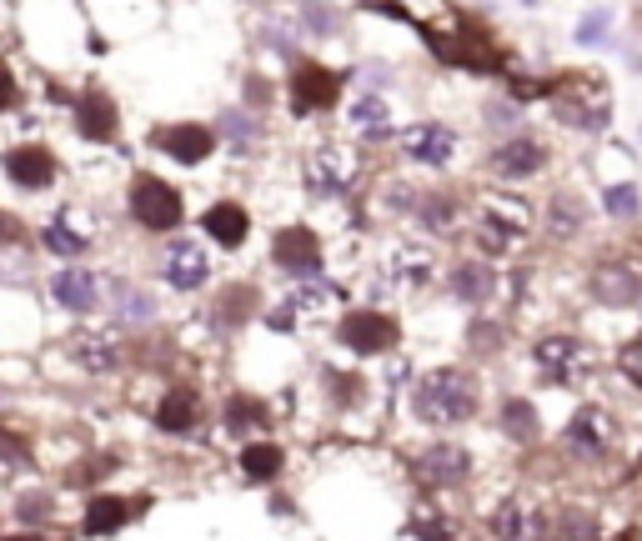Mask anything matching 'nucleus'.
<instances>
[{
    "label": "nucleus",
    "instance_id": "412c9836",
    "mask_svg": "<svg viewBox=\"0 0 642 541\" xmlns=\"http://www.w3.org/2000/svg\"><path fill=\"white\" fill-rule=\"evenodd\" d=\"M492 531H497V541H547V536H552L547 516H542L537 506H527V501H507V506H497Z\"/></svg>",
    "mask_w": 642,
    "mask_h": 541
},
{
    "label": "nucleus",
    "instance_id": "f03ea898",
    "mask_svg": "<svg viewBox=\"0 0 642 541\" xmlns=\"http://www.w3.org/2000/svg\"><path fill=\"white\" fill-rule=\"evenodd\" d=\"M527 231H532V206H527L522 196H507V191L482 196L477 226H472V241H477L482 256H507Z\"/></svg>",
    "mask_w": 642,
    "mask_h": 541
},
{
    "label": "nucleus",
    "instance_id": "b1692460",
    "mask_svg": "<svg viewBox=\"0 0 642 541\" xmlns=\"http://www.w3.org/2000/svg\"><path fill=\"white\" fill-rule=\"evenodd\" d=\"M76 131H81L86 141H111V136H116V111H111V101H106L101 91H86V96H81V106H76Z\"/></svg>",
    "mask_w": 642,
    "mask_h": 541
},
{
    "label": "nucleus",
    "instance_id": "c756f323",
    "mask_svg": "<svg viewBox=\"0 0 642 541\" xmlns=\"http://www.w3.org/2000/svg\"><path fill=\"white\" fill-rule=\"evenodd\" d=\"M116 316H121V321H131V326H146V321L156 316V301H151L141 286L116 281Z\"/></svg>",
    "mask_w": 642,
    "mask_h": 541
},
{
    "label": "nucleus",
    "instance_id": "f3484780",
    "mask_svg": "<svg viewBox=\"0 0 642 541\" xmlns=\"http://www.w3.org/2000/svg\"><path fill=\"white\" fill-rule=\"evenodd\" d=\"M542 166H547V151L532 136H512L492 151V176H502V181H532Z\"/></svg>",
    "mask_w": 642,
    "mask_h": 541
},
{
    "label": "nucleus",
    "instance_id": "c9c22d12",
    "mask_svg": "<svg viewBox=\"0 0 642 541\" xmlns=\"http://www.w3.org/2000/svg\"><path fill=\"white\" fill-rule=\"evenodd\" d=\"M41 241H46L56 256H81V251H86V236H71L61 221H56V226H46V231H41Z\"/></svg>",
    "mask_w": 642,
    "mask_h": 541
},
{
    "label": "nucleus",
    "instance_id": "a19ab883",
    "mask_svg": "<svg viewBox=\"0 0 642 541\" xmlns=\"http://www.w3.org/2000/svg\"><path fill=\"white\" fill-rule=\"evenodd\" d=\"M46 511H51V496H26V501H21V516H26V521H41Z\"/></svg>",
    "mask_w": 642,
    "mask_h": 541
},
{
    "label": "nucleus",
    "instance_id": "2f4dec72",
    "mask_svg": "<svg viewBox=\"0 0 642 541\" xmlns=\"http://www.w3.org/2000/svg\"><path fill=\"white\" fill-rule=\"evenodd\" d=\"M121 521H126V501H121V496H96L91 511H86V531H91V536H106V531H116Z\"/></svg>",
    "mask_w": 642,
    "mask_h": 541
},
{
    "label": "nucleus",
    "instance_id": "ddd939ff",
    "mask_svg": "<svg viewBox=\"0 0 642 541\" xmlns=\"http://www.w3.org/2000/svg\"><path fill=\"white\" fill-rule=\"evenodd\" d=\"M432 276H437V261H432V251H422V246H392L387 261H382V286H387V291H402V296L432 286Z\"/></svg>",
    "mask_w": 642,
    "mask_h": 541
},
{
    "label": "nucleus",
    "instance_id": "e433bc0d",
    "mask_svg": "<svg viewBox=\"0 0 642 541\" xmlns=\"http://www.w3.org/2000/svg\"><path fill=\"white\" fill-rule=\"evenodd\" d=\"M221 131H226L231 141H241V146H251V141L261 136V126H256L246 111H231V116H221Z\"/></svg>",
    "mask_w": 642,
    "mask_h": 541
},
{
    "label": "nucleus",
    "instance_id": "7c9ffc66",
    "mask_svg": "<svg viewBox=\"0 0 642 541\" xmlns=\"http://www.w3.org/2000/svg\"><path fill=\"white\" fill-rule=\"evenodd\" d=\"M261 426H266V411H261L256 396H231V401H226V431H236V436L246 431V436H251V431H261Z\"/></svg>",
    "mask_w": 642,
    "mask_h": 541
},
{
    "label": "nucleus",
    "instance_id": "ea45409f",
    "mask_svg": "<svg viewBox=\"0 0 642 541\" xmlns=\"http://www.w3.org/2000/svg\"><path fill=\"white\" fill-rule=\"evenodd\" d=\"M16 101V71L6 66V61H0V111H6Z\"/></svg>",
    "mask_w": 642,
    "mask_h": 541
},
{
    "label": "nucleus",
    "instance_id": "37998d69",
    "mask_svg": "<svg viewBox=\"0 0 642 541\" xmlns=\"http://www.w3.org/2000/svg\"><path fill=\"white\" fill-rule=\"evenodd\" d=\"M6 541H41V536H6Z\"/></svg>",
    "mask_w": 642,
    "mask_h": 541
},
{
    "label": "nucleus",
    "instance_id": "dca6fc26",
    "mask_svg": "<svg viewBox=\"0 0 642 541\" xmlns=\"http://www.w3.org/2000/svg\"><path fill=\"white\" fill-rule=\"evenodd\" d=\"M0 166H6V181L21 191H46L56 181V156L46 146H16V151H6Z\"/></svg>",
    "mask_w": 642,
    "mask_h": 541
},
{
    "label": "nucleus",
    "instance_id": "39448f33",
    "mask_svg": "<svg viewBox=\"0 0 642 541\" xmlns=\"http://www.w3.org/2000/svg\"><path fill=\"white\" fill-rule=\"evenodd\" d=\"M156 271H161V281L171 286V291H201L206 281H211V251L201 246V241H191V236H176V241H166L161 246V256H156Z\"/></svg>",
    "mask_w": 642,
    "mask_h": 541
},
{
    "label": "nucleus",
    "instance_id": "c85d7f7f",
    "mask_svg": "<svg viewBox=\"0 0 642 541\" xmlns=\"http://www.w3.org/2000/svg\"><path fill=\"white\" fill-rule=\"evenodd\" d=\"M497 421H502V431H507L512 441H537V431H542V421H537V406H532V401H522V396H507Z\"/></svg>",
    "mask_w": 642,
    "mask_h": 541
},
{
    "label": "nucleus",
    "instance_id": "423d86ee",
    "mask_svg": "<svg viewBox=\"0 0 642 541\" xmlns=\"http://www.w3.org/2000/svg\"><path fill=\"white\" fill-rule=\"evenodd\" d=\"M337 341H342L347 351H357V356H387V351L397 346V321H392L387 311L357 306V311H347V316H342Z\"/></svg>",
    "mask_w": 642,
    "mask_h": 541
},
{
    "label": "nucleus",
    "instance_id": "f257e3e1",
    "mask_svg": "<svg viewBox=\"0 0 642 541\" xmlns=\"http://www.w3.org/2000/svg\"><path fill=\"white\" fill-rule=\"evenodd\" d=\"M412 411L422 426H462L477 416V381L462 366H437L412 386Z\"/></svg>",
    "mask_w": 642,
    "mask_h": 541
},
{
    "label": "nucleus",
    "instance_id": "7ed1b4c3",
    "mask_svg": "<svg viewBox=\"0 0 642 541\" xmlns=\"http://www.w3.org/2000/svg\"><path fill=\"white\" fill-rule=\"evenodd\" d=\"M301 176H306V191L321 196V201H342L357 191L362 181V151L342 146V141H316L301 161Z\"/></svg>",
    "mask_w": 642,
    "mask_h": 541
},
{
    "label": "nucleus",
    "instance_id": "20e7f679",
    "mask_svg": "<svg viewBox=\"0 0 642 541\" xmlns=\"http://www.w3.org/2000/svg\"><path fill=\"white\" fill-rule=\"evenodd\" d=\"M126 211H131V221H136L141 231H151V236L176 231V226L186 221L181 191H176L171 181H161V176H136L131 191H126Z\"/></svg>",
    "mask_w": 642,
    "mask_h": 541
},
{
    "label": "nucleus",
    "instance_id": "bb28decb",
    "mask_svg": "<svg viewBox=\"0 0 642 541\" xmlns=\"http://www.w3.org/2000/svg\"><path fill=\"white\" fill-rule=\"evenodd\" d=\"M281 466H286V451L276 441H246L241 446V471L251 481H271V476H281Z\"/></svg>",
    "mask_w": 642,
    "mask_h": 541
},
{
    "label": "nucleus",
    "instance_id": "a211bd4d",
    "mask_svg": "<svg viewBox=\"0 0 642 541\" xmlns=\"http://www.w3.org/2000/svg\"><path fill=\"white\" fill-rule=\"evenodd\" d=\"M467 471H472V456H467L457 441H432V446L417 456V476H422L427 486H457V481H467Z\"/></svg>",
    "mask_w": 642,
    "mask_h": 541
},
{
    "label": "nucleus",
    "instance_id": "1a4fd4ad",
    "mask_svg": "<svg viewBox=\"0 0 642 541\" xmlns=\"http://www.w3.org/2000/svg\"><path fill=\"white\" fill-rule=\"evenodd\" d=\"M337 96H342V76H337V71H327V66H311V61H301V66L291 71V81H286V101H291V111H296V116L332 111V106H337Z\"/></svg>",
    "mask_w": 642,
    "mask_h": 541
},
{
    "label": "nucleus",
    "instance_id": "79ce46f5",
    "mask_svg": "<svg viewBox=\"0 0 642 541\" xmlns=\"http://www.w3.org/2000/svg\"><path fill=\"white\" fill-rule=\"evenodd\" d=\"M11 226H16L11 216H0V236H11Z\"/></svg>",
    "mask_w": 642,
    "mask_h": 541
},
{
    "label": "nucleus",
    "instance_id": "9d476101",
    "mask_svg": "<svg viewBox=\"0 0 642 541\" xmlns=\"http://www.w3.org/2000/svg\"><path fill=\"white\" fill-rule=\"evenodd\" d=\"M71 361L91 376H111L126 366V336L111 331V326H81L71 336Z\"/></svg>",
    "mask_w": 642,
    "mask_h": 541
},
{
    "label": "nucleus",
    "instance_id": "473e14b6",
    "mask_svg": "<svg viewBox=\"0 0 642 541\" xmlns=\"http://www.w3.org/2000/svg\"><path fill=\"white\" fill-rule=\"evenodd\" d=\"M557 541H597V521H592V511H562L557 516Z\"/></svg>",
    "mask_w": 642,
    "mask_h": 541
},
{
    "label": "nucleus",
    "instance_id": "5701e85b",
    "mask_svg": "<svg viewBox=\"0 0 642 541\" xmlns=\"http://www.w3.org/2000/svg\"><path fill=\"white\" fill-rule=\"evenodd\" d=\"M196 421H201V391L171 386L161 396V406H156V426L171 431V436H186V431H196Z\"/></svg>",
    "mask_w": 642,
    "mask_h": 541
},
{
    "label": "nucleus",
    "instance_id": "aec40b11",
    "mask_svg": "<svg viewBox=\"0 0 642 541\" xmlns=\"http://www.w3.org/2000/svg\"><path fill=\"white\" fill-rule=\"evenodd\" d=\"M51 296H56L66 311L86 316V311L101 306V281H96V271H86V266H61V271L51 276Z\"/></svg>",
    "mask_w": 642,
    "mask_h": 541
},
{
    "label": "nucleus",
    "instance_id": "4468645a",
    "mask_svg": "<svg viewBox=\"0 0 642 541\" xmlns=\"http://www.w3.org/2000/svg\"><path fill=\"white\" fill-rule=\"evenodd\" d=\"M612 436H617V421H612V411H602V406H582V411L567 421V451L582 456V461H597V456L612 446Z\"/></svg>",
    "mask_w": 642,
    "mask_h": 541
},
{
    "label": "nucleus",
    "instance_id": "6ab92c4d",
    "mask_svg": "<svg viewBox=\"0 0 642 541\" xmlns=\"http://www.w3.org/2000/svg\"><path fill=\"white\" fill-rule=\"evenodd\" d=\"M201 231H206L216 246L236 251V246H246V236H251V216H246L241 201H211V206L201 211Z\"/></svg>",
    "mask_w": 642,
    "mask_h": 541
},
{
    "label": "nucleus",
    "instance_id": "0eeeda50",
    "mask_svg": "<svg viewBox=\"0 0 642 541\" xmlns=\"http://www.w3.org/2000/svg\"><path fill=\"white\" fill-rule=\"evenodd\" d=\"M397 151H402V161H412V166L442 171V166H452V156H457V131L442 126V121H417V126L397 131Z\"/></svg>",
    "mask_w": 642,
    "mask_h": 541
},
{
    "label": "nucleus",
    "instance_id": "c03bdc74",
    "mask_svg": "<svg viewBox=\"0 0 642 541\" xmlns=\"http://www.w3.org/2000/svg\"><path fill=\"white\" fill-rule=\"evenodd\" d=\"M522 6H537V0H522Z\"/></svg>",
    "mask_w": 642,
    "mask_h": 541
},
{
    "label": "nucleus",
    "instance_id": "f8f14e48",
    "mask_svg": "<svg viewBox=\"0 0 642 541\" xmlns=\"http://www.w3.org/2000/svg\"><path fill=\"white\" fill-rule=\"evenodd\" d=\"M151 146H156L161 156L181 161V166H201V161L216 151V131L201 126V121H166V126L151 131Z\"/></svg>",
    "mask_w": 642,
    "mask_h": 541
},
{
    "label": "nucleus",
    "instance_id": "2eb2a0df",
    "mask_svg": "<svg viewBox=\"0 0 642 541\" xmlns=\"http://www.w3.org/2000/svg\"><path fill=\"white\" fill-rule=\"evenodd\" d=\"M587 291H592L602 306L627 311V306H637L642 281H637V271H632L627 261H597V266H592V276H587Z\"/></svg>",
    "mask_w": 642,
    "mask_h": 541
},
{
    "label": "nucleus",
    "instance_id": "a878e982",
    "mask_svg": "<svg viewBox=\"0 0 642 541\" xmlns=\"http://www.w3.org/2000/svg\"><path fill=\"white\" fill-rule=\"evenodd\" d=\"M542 221H547V231L557 236V241H572L582 226H587V206L572 196V191H557L552 201H547V211H542Z\"/></svg>",
    "mask_w": 642,
    "mask_h": 541
},
{
    "label": "nucleus",
    "instance_id": "9b49d317",
    "mask_svg": "<svg viewBox=\"0 0 642 541\" xmlns=\"http://www.w3.org/2000/svg\"><path fill=\"white\" fill-rule=\"evenodd\" d=\"M532 361H537L542 381H552V386H577L587 376V346L577 336H562V331L557 336H542L532 346Z\"/></svg>",
    "mask_w": 642,
    "mask_h": 541
},
{
    "label": "nucleus",
    "instance_id": "393cba45",
    "mask_svg": "<svg viewBox=\"0 0 642 541\" xmlns=\"http://www.w3.org/2000/svg\"><path fill=\"white\" fill-rule=\"evenodd\" d=\"M412 221H417L427 236H452V226H457V201L442 196V191H422L417 206H412Z\"/></svg>",
    "mask_w": 642,
    "mask_h": 541
},
{
    "label": "nucleus",
    "instance_id": "cd10ccee",
    "mask_svg": "<svg viewBox=\"0 0 642 541\" xmlns=\"http://www.w3.org/2000/svg\"><path fill=\"white\" fill-rule=\"evenodd\" d=\"M347 121H352L367 141H382V136H387L392 111H387V101H382V96H357V101H352V111H347Z\"/></svg>",
    "mask_w": 642,
    "mask_h": 541
},
{
    "label": "nucleus",
    "instance_id": "4be33fe9",
    "mask_svg": "<svg viewBox=\"0 0 642 541\" xmlns=\"http://www.w3.org/2000/svg\"><path fill=\"white\" fill-rule=\"evenodd\" d=\"M452 296L467 301V306H487L497 296V271L487 266V256H472V261H457L452 266Z\"/></svg>",
    "mask_w": 642,
    "mask_h": 541
},
{
    "label": "nucleus",
    "instance_id": "58836bf2",
    "mask_svg": "<svg viewBox=\"0 0 642 541\" xmlns=\"http://www.w3.org/2000/svg\"><path fill=\"white\" fill-rule=\"evenodd\" d=\"M607 211H612L617 221H632V216H637V191H632V186H612V191H607Z\"/></svg>",
    "mask_w": 642,
    "mask_h": 541
},
{
    "label": "nucleus",
    "instance_id": "6e6552de",
    "mask_svg": "<svg viewBox=\"0 0 642 541\" xmlns=\"http://www.w3.org/2000/svg\"><path fill=\"white\" fill-rule=\"evenodd\" d=\"M271 256L291 281H321V236L311 226H281L271 236Z\"/></svg>",
    "mask_w": 642,
    "mask_h": 541
},
{
    "label": "nucleus",
    "instance_id": "72a5a7b5",
    "mask_svg": "<svg viewBox=\"0 0 642 541\" xmlns=\"http://www.w3.org/2000/svg\"><path fill=\"white\" fill-rule=\"evenodd\" d=\"M301 21L311 26V36H342V11L321 6V0H306V6H301Z\"/></svg>",
    "mask_w": 642,
    "mask_h": 541
},
{
    "label": "nucleus",
    "instance_id": "f704fd0d",
    "mask_svg": "<svg viewBox=\"0 0 642 541\" xmlns=\"http://www.w3.org/2000/svg\"><path fill=\"white\" fill-rule=\"evenodd\" d=\"M607 26H612V11L597 6L577 21V46H607Z\"/></svg>",
    "mask_w": 642,
    "mask_h": 541
},
{
    "label": "nucleus",
    "instance_id": "4c0bfd02",
    "mask_svg": "<svg viewBox=\"0 0 642 541\" xmlns=\"http://www.w3.org/2000/svg\"><path fill=\"white\" fill-rule=\"evenodd\" d=\"M617 366H622V376L642 391V336H637V341H627V346L617 351Z\"/></svg>",
    "mask_w": 642,
    "mask_h": 541
}]
</instances>
